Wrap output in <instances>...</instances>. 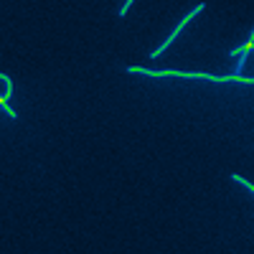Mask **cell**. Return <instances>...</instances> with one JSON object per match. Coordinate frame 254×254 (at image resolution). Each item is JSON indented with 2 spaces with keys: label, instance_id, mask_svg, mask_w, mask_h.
Returning <instances> with one entry per match:
<instances>
[{
  "label": "cell",
  "instance_id": "4",
  "mask_svg": "<svg viewBox=\"0 0 254 254\" xmlns=\"http://www.w3.org/2000/svg\"><path fill=\"white\" fill-rule=\"evenodd\" d=\"M132 5H135V0H125V3L120 5V13H117V15H120V18H125V15H127V10H130Z\"/></svg>",
  "mask_w": 254,
  "mask_h": 254
},
{
  "label": "cell",
  "instance_id": "2",
  "mask_svg": "<svg viewBox=\"0 0 254 254\" xmlns=\"http://www.w3.org/2000/svg\"><path fill=\"white\" fill-rule=\"evenodd\" d=\"M183 28H186V20H181V23H178V26H176V28L171 31V36H168V38L163 41V44H160L158 49H153V51H150V59H160V56H163V54H165L168 49H171V44H173V41H176V38L181 36V31H183Z\"/></svg>",
  "mask_w": 254,
  "mask_h": 254
},
{
  "label": "cell",
  "instance_id": "3",
  "mask_svg": "<svg viewBox=\"0 0 254 254\" xmlns=\"http://www.w3.org/2000/svg\"><path fill=\"white\" fill-rule=\"evenodd\" d=\"M231 181H234L237 186H244V188L249 190V193H254V183H252V181H247V178H242L239 173H231Z\"/></svg>",
  "mask_w": 254,
  "mask_h": 254
},
{
  "label": "cell",
  "instance_id": "1",
  "mask_svg": "<svg viewBox=\"0 0 254 254\" xmlns=\"http://www.w3.org/2000/svg\"><path fill=\"white\" fill-rule=\"evenodd\" d=\"M127 74H137V76H150V79H168V76H176V79H201V81H237L234 76H214V74H196V71H176V69H165V71H153V69H145V66H127Z\"/></svg>",
  "mask_w": 254,
  "mask_h": 254
}]
</instances>
